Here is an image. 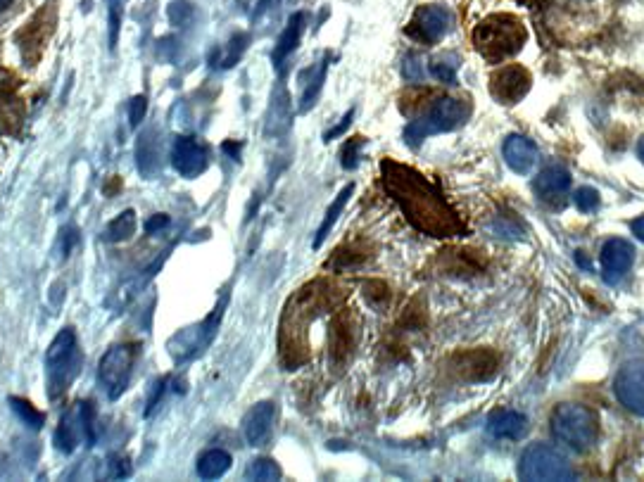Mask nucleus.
<instances>
[{
	"mask_svg": "<svg viewBox=\"0 0 644 482\" xmlns=\"http://www.w3.org/2000/svg\"><path fill=\"white\" fill-rule=\"evenodd\" d=\"M383 181L388 193L400 202L404 217L412 221L414 228H419L426 236H452L457 233L459 224L457 214L452 212L438 188L431 186L421 174H416L402 164L385 162L383 164Z\"/></svg>",
	"mask_w": 644,
	"mask_h": 482,
	"instance_id": "nucleus-1",
	"label": "nucleus"
},
{
	"mask_svg": "<svg viewBox=\"0 0 644 482\" xmlns=\"http://www.w3.org/2000/svg\"><path fill=\"white\" fill-rule=\"evenodd\" d=\"M526 38V27L514 15H492L473 29V46L490 62L514 57L523 48Z\"/></svg>",
	"mask_w": 644,
	"mask_h": 482,
	"instance_id": "nucleus-2",
	"label": "nucleus"
},
{
	"mask_svg": "<svg viewBox=\"0 0 644 482\" xmlns=\"http://www.w3.org/2000/svg\"><path fill=\"white\" fill-rule=\"evenodd\" d=\"M471 114V105L466 98H452V95H443V98L431 100L426 105V110L419 114V119H414L412 124L404 131L409 145L421 143L423 138L433 136V133H445L462 126Z\"/></svg>",
	"mask_w": 644,
	"mask_h": 482,
	"instance_id": "nucleus-3",
	"label": "nucleus"
},
{
	"mask_svg": "<svg viewBox=\"0 0 644 482\" xmlns=\"http://www.w3.org/2000/svg\"><path fill=\"white\" fill-rule=\"evenodd\" d=\"M549 426H552L554 437L571 447L573 452H587L595 447L599 437V418L583 404H559L549 418Z\"/></svg>",
	"mask_w": 644,
	"mask_h": 482,
	"instance_id": "nucleus-4",
	"label": "nucleus"
},
{
	"mask_svg": "<svg viewBox=\"0 0 644 482\" xmlns=\"http://www.w3.org/2000/svg\"><path fill=\"white\" fill-rule=\"evenodd\" d=\"M48 366V392L50 397H58L65 392L79 373V342L72 328H65L55 335L46 354Z\"/></svg>",
	"mask_w": 644,
	"mask_h": 482,
	"instance_id": "nucleus-5",
	"label": "nucleus"
},
{
	"mask_svg": "<svg viewBox=\"0 0 644 482\" xmlns=\"http://www.w3.org/2000/svg\"><path fill=\"white\" fill-rule=\"evenodd\" d=\"M519 475L521 480H540V482H547V480L561 482V480L576 478V473H573V468L566 461V456L549 445L528 447L521 456Z\"/></svg>",
	"mask_w": 644,
	"mask_h": 482,
	"instance_id": "nucleus-6",
	"label": "nucleus"
},
{
	"mask_svg": "<svg viewBox=\"0 0 644 482\" xmlns=\"http://www.w3.org/2000/svg\"><path fill=\"white\" fill-rule=\"evenodd\" d=\"M136 347L134 345H112L103 354L98 364V380L107 392V397L115 402L129 388L131 373H134Z\"/></svg>",
	"mask_w": 644,
	"mask_h": 482,
	"instance_id": "nucleus-7",
	"label": "nucleus"
},
{
	"mask_svg": "<svg viewBox=\"0 0 644 482\" xmlns=\"http://www.w3.org/2000/svg\"><path fill=\"white\" fill-rule=\"evenodd\" d=\"M452 24V12L443 8V5H426L416 12L412 24L407 27V34L421 41L423 46H433L435 41H440L447 34Z\"/></svg>",
	"mask_w": 644,
	"mask_h": 482,
	"instance_id": "nucleus-8",
	"label": "nucleus"
},
{
	"mask_svg": "<svg viewBox=\"0 0 644 482\" xmlns=\"http://www.w3.org/2000/svg\"><path fill=\"white\" fill-rule=\"evenodd\" d=\"M618 402L637 416H644V361H628L614 380Z\"/></svg>",
	"mask_w": 644,
	"mask_h": 482,
	"instance_id": "nucleus-9",
	"label": "nucleus"
},
{
	"mask_svg": "<svg viewBox=\"0 0 644 482\" xmlns=\"http://www.w3.org/2000/svg\"><path fill=\"white\" fill-rule=\"evenodd\" d=\"M172 164L186 179H198L210 167V148L195 136H183L174 143Z\"/></svg>",
	"mask_w": 644,
	"mask_h": 482,
	"instance_id": "nucleus-10",
	"label": "nucleus"
},
{
	"mask_svg": "<svg viewBox=\"0 0 644 482\" xmlns=\"http://www.w3.org/2000/svg\"><path fill=\"white\" fill-rule=\"evenodd\" d=\"M533 86V76H530L528 69H523L519 65H509L502 67L500 72H495L490 76V93L495 95L500 103H519L530 91Z\"/></svg>",
	"mask_w": 644,
	"mask_h": 482,
	"instance_id": "nucleus-11",
	"label": "nucleus"
},
{
	"mask_svg": "<svg viewBox=\"0 0 644 482\" xmlns=\"http://www.w3.org/2000/svg\"><path fill=\"white\" fill-rule=\"evenodd\" d=\"M219 316H222V304H219L212 319H207L202 326L186 328V331H181L174 340H169V354H172L176 361H186L195 357V354H198L202 347L212 340L214 331H217Z\"/></svg>",
	"mask_w": 644,
	"mask_h": 482,
	"instance_id": "nucleus-12",
	"label": "nucleus"
},
{
	"mask_svg": "<svg viewBox=\"0 0 644 482\" xmlns=\"http://www.w3.org/2000/svg\"><path fill=\"white\" fill-rule=\"evenodd\" d=\"M533 190L547 207L561 209L566 205L568 190H571V174L564 167H547L535 176Z\"/></svg>",
	"mask_w": 644,
	"mask_h": 482,
	"instance_id": "nucleus-13",
	"label": "nucleus"
},
{
	"mask_svg": "<svg viewBox=\"0 0 644 482\" xmlns=\"http://www.w3.org/2000/svg\"><path fill=\"white\" fill-rule=\"evenodd\" d=\"M635 259V247L623 238L606 240L602 247V271L604 281L609 285L621 283V278L628 274Z\"/></svg>",
	"mask_w": 644,
	"mask_h": 482,
	"instance_id": "nucleus-14",
	"label": "nucleus"
},
{
	"mask_svg": "<svg viewBox=\"0 0 644 482\" xmlns=\"http://www.w3.org/2000/svg\"><path fill=\"white\" fill-rule=\"evenodd\" d=\"M276 409L271 402H260L248 411L243 421V435L250 447H264L269 442L271 430H274Z\"/></svg>",
	"mask_w": 644,
	"mask_h": 482,
	"instance_id": "nucleus-15",
	"label": "nucleus"
},
{
	"mask_svg": "<svg viewBox=\"0 0 644 482\" xmlns=\"http://www.w3.org/2000/svg\"><path fill=\"white\" fill-rule=\"evenodd\" d=\"M502 152L509 169L521 176H528L535 169V164H538V148H535L533 141H528L523 136H509L502 145Z\"/></svg>",
	"mask_w": 644,
	"mask_h": 482,
	"instance_id": "nucleus-16",
	"label": "nucleus"
},
{
	"mask_svg": "<svg viewBox=\"0 0 644 482\" xmlns=\"http://www.w3.org/2000/svg\"><path fill=\"white\" fill-rule=\"evenodd\" d=\"M81 440H86L84 416H81L79 407H72L60 418V426L55 430V447H58L62 454H72L77 452Z\"/></svg>",
	"mask_w": 644,
	"mask_h": 482,
	"instance_id": "nucleus-17",
	"label": "nucleus"
},
{
	"mask_svg": "<svg viewBox=\"0 0 644 482\" xmlns=\"http://www.w3.org/2000/svg\"><path fill=\"white\" fill-rule=\"evenodd\" d=\"M528 430V418L519 414V411H495L488 418V433L500 440H521Z\"/></svg>",
	"mask_w": 644,
	"mask_h": 482,
	"instance_id": "nucleus-18",
	"label": "nucleus"
},
{
	"mask_svg": "<svg viewBox=\"0 0 644 482\" xmlns=\"http://www.w3.org/2000/svg\"><path fill=\"white\" fill-rule=\"evenodd\" d=\"M160 157H162V150H160V138H157V133L153 131L143 133L136 145V162H138V171H141L145 179H155V176L160 174Z\"/></svg>",
	"mask_w": 644,
	"mask_h": 482,
	"instance_id": "nucleus-19",
	"label": "nucleus"
},
{
	"mask_svg": "<svg viewBox=\"0 0 644 482\" xmlns=\"http://www.w3.org/2000/svg\"><path fill=\"white\" fill-rule=\"evenodd\" d=\"M302 29H305V15L298 12V15H293L288 19L286 24V31H283L279 43H276V50H274V65L281 67L283 60L293 53L295 48H298L300 43V36H302Z\"/></svg>",
	"mask_w": 644,
	"mask_h": 482,
	"instance_id": "nucleus-20",
	"label": "nucleus"
},
{
	"mask_svg": "<svg viewBox=\"0 0 644 482\" xmlns=\"http://www.w3.org/2000/svg\"><path fill=\"white\" fill-rule=\"evenodd\" d=\"M233 466V459L224 449H210L198 459V475L202 480H217Z\"/></svg>",
	"mask_w": 644,
	"mask_h": 482,
	"instance_id": "nucleus-21",
	"label": "nucleus"
},
{
	"mask_svg": "<svg viewBox=\"0 0 644 482\" xmlns=\"http://www.w3.org/2000/svg\"><path fill=\"white\" fill-rule=\"evenodd\" d=\"M352 190H355V186H347L343 193H338V198L333 200V205L328 207V212H326V219H324V224L319 226V231H317V238H314V247H321V243H324V240L328 238V233H331V228L336 226V221L340 214H343V209L347 205V200H350V195H352Z\"/></svg>",
	"mask_w": 644,
	"mask_h": 482,
	"instance_id": "nucleus-22",
	"label": "nucleus"
},
{
	"mask_svg": "<svg viewBox=\"0 0 644 482\" xmlns=\"http://www.w3.org/2000/svg\"><path fill=\"white\" fill-rule=\"evenodd\" d=\"M134 231H136V212L134 209H124V212L119 214L110 226H107L105 240H110V243H124V240L134 236Z\"/></svg>",
	"mask_w": 644,
	"mask_h": 482,
	"instance_id": "nucleus-23",
	"label": "nucleus"
},
{
	"mask_svg": "<svg viewBox=\"0 0 644 482\" xmlns=\"http://www.w3.org/2000/svg\"><path fill=\"white\" fill-rule=\"evenodd\" d=\"M459 65H462L459 55L440 53L438 57H433L431 72H433V76L438 81H445V84H454V79H457V72H459Z\"/></svg>",
	"mask_w": 644,
	"mask_h": 482,
	"instance_id": "nucleus-24",
	"label": "nucleus"
},
{
	"mask_svg": "<svg viewBox=\"0 0 644 482\" xmlns=\"http://www.w3.org/2000/svg\"><path fill=\"white\" fill-rule=\"evenodd\" d=\"M10 407L15 411V416L20 418V423H24L29 430H41L43 423H46V414H41L39 409L31 407L27 399L10 397Z\"/></svg>",
	"mask_w": 644,
	"mask_h": 482,
	"instance_id": "nucleus-25",
	"label": "nucleus"
},
{
	"mask_svg": "<svg viewBox=\"0 0 644 482\" xmlns=\"http://www.w3.org/2000/svg\"><path fill=\"white\" fill-rule=\"evenodd\" d=\"M250 480L264 482V480H281V468L274 464L271 459H255L245 471Z\"/></svg>",
	"mask_w": 644,
	"mask_h": 482,
	"instance_id": "nucleus-26",
	"label": "nucleus"
},
{
	"mask_svg": "<svg viewBox=\"0 0 644 482\" xmlns=\"http://www.w3.org/2000/svg\"><path fill=\"white\" fill-rule=\"evenodd\" d=\"M324 79H326V62L317 69V74L312 76V81H309V86L305 88V93H302V105H300L302 112L312 110V105L317 103L321 86H324Z\"/></svg>",
	"mask_w": 644,
	"mask_h": 482,
	"instance_id": "nucleus-27",
	"label": "nucleus"
},
{
	"mask_svg": "<svg viewBox=\"0 0 644 482\" xmlns=\"http://www.w3.org/2000/svg\"><path fill=\"white\" fill-rule=\"evenodd\" d=\"M79 409H81V416H84L86 445L93 447L98 442V433H96V409H93L91 402H81Z\"/></svg>",
	"mask_w": 644,
	"mask_h": 482,
	"instance_id": "nucleus-28",
	"label": "nucleus"
},
{
	"mask_svg": "<svg viewBox=\"0 0 644 482\" xmlns=\"http://www.w3.org/2000/svg\"><path fill=\"white\" fill-rule=\"evenodd\" d=\"M573 202H576V207L580 209V212L590 214L599 207V193L595 188H587V186L578 188L576 195H573Z\"/></svg>",
	"mask_w": 644,
	"mask_h": 482,
	"instance_id": "nucleus-29",
	"label": "nucleus"
},
{
	"mask_svg": "<svg viewBox=\"0 0 644 482\" xmlns=\"http://www.w3.org/2000/svg\"><path fill=\"white\" fill-rule=\"evenodd\" d=\"M122 15H124V0H110V48H115L119 41Z\"/></svg>",
	"mask_w": 644,
	"mask_h": 482,
	"instance_id": "nucleus-30",
	"label": "nucleus"
},
{
	"mask_svg": "<svg viewBox=\"0 0 644 482\" xmlns=\"http://www.w3.org/2000/svg\"><path fill=\"white\" fill-rule=\"evenodd\" d=\"M145 112H148V98L145 95H134L129 103V124L134 126H141V122L145 119Z\"/></svg>",
	"mask_w": 644,
	"mask_h": 482,
	"instance_id": "nucleus-31",
	"label": "nucleus"
},
{
	"mask_svg": "<svg viewBox=\"0 0 644 482\" xmlns=\"http://www.w3.org/2000/svg\"><path fill=\"white\" fill-rule=\"evenodd\" d=\"M245 46H248V36H236V38H233L229 50H226V55L222 57V67H233V65H236V62L241 60Z\"/></svg>",
	"mask_w": 644,
	"mask_h": 482,
	"instance_id": "nucleus-32",
	"label": "nucleus"
},
{
	"mask_svg": "<svg viewBox=\"0 0 644 482\" xmlns=\"http://www.w3.org/2000/svg\"><path fill=\"white\" fill-rule=\"evenodd\" d=\"M79 245V228L74 226H65L60 233V252L62 257H69Z\"/></svg>",
	"mask_w": 644,
	"mask_h": 482,
	"instance_id": "nucleus-33",
	"label": "nucleus"
},
{
	"mask_svg": "<svg viewBox=\"0 0 644 482\" xmlns=\"http://www.w3.org/2000/svg\"><path fill=\"white\" fill-rule=\"evenodd\" d=\"M362 148V138H355V141H350L343 148V152H340V162H343V167L345 169H355L357 167V162H359V157H357V150Z\"/></svg>",
	"mask_w": 644,
	"mask_h": 482,
	"instance_id": "nucleus-34",
	"label": "nucleus"
},
{
	"mask_svg": "<svg viewBox=\"0 0 644 482\" xmlns=\"http://www.w3.org/2000/svg\"><path fill=\"white\" fill-rule=\"evenodd\" d=\"M129 475H131L129 459H124V456H112V459H110V478L122 480V478H129Z\"/></svg>",
	"mask_w": 644,
	"mask_h": 482,
	"instance_id": "nucleus-35",
	"label": "nucleus"
},
{
	"mask_svg": "<svg viewBox=\"0 0 644 482\" xmlns=\"http://www.w3.org/2000/svg\"><path fill=\"white\" fill-rule=\"evenodd\" d=\"M167 226H169L167 214H153V217L145 221V233H148V236H155V233H160L162 228Z\"/></svg>",
	"mask_w": 644,
	"mask_h": 482,
	"instance_id": "nucleus-36",
	"label": "nucleus"
},
{
	"mask_svg": "<svg viewBox=\"0 0 644 482\" xmlns=\"http://www.w3.org/2000/svg\"><path fill=\"white\" fill-rule=\"evenodd\" d=\"M404 76H407V79L409 81H421V76H423V69H421V65H419V62H416L414 60V57H409V60L407 62H404Z\"/></svg>",
	"mask_w": 644,
	"mask_h": 482,
	"instance_id": "nucleus-37",
	"label": "nucleus"
},
{
	"mask_svg": "<svg viewBox=\"0 0 644 482\" xmlns=\"http://www.w3.org/2000/svg\"><path fill=\"white\" fill-rule=\"evenodd\" d=\"M188 15H191V8H188L186 3H174L172 8H169V17H172V22H176V24L186 22Z\"/></svg>",
	"mask_w": 644,
	"mask_h": 482,
	"instance_id": "nucleus-38",
	"label": "nucleus"
},
{
	"mask_svg": "<svg viewBox=\"0 0 644 482\" xmlns=\"http://www.w3.org/2000/svg\"><path fill=\"white\" fill-rule=\"evenodd\" d=\"M352 114H355V110H350V112H347L345 114V119H343V122H340L338 126H336V129H333V131H328L326 133V138H324V141H333V138H338L340 136V133H343L345 129H347V126H350V119H352Z\"/></svg>",
	"mask_w": 644,
	"mask_h": 482,
	"instance_id": "nucleus-39",
	"label": "nucleus"
},
{
	"mask_svg": "<svg viewBox=\"0 0 644 482\" xmlns=\"http://www.w3.org/2000/svg\"><path fill=\"white\" fill-rule=\"evenodd\" d=\"M630 231H633L640 240H644V214L642 217H637L633 224H630Z\"/></svg>",
	"mask_w": 644,
	"mask_h": 482,
	"instance_id": "nucleus-40",
	"label": "nucleus"
},
{
	"mask_svg": "<svg viewBox=\"0 0 644 482\" xmlns=\"http://www.w3.org/2000/svg\"><path fill=\"white\" fill-rule=\"evenodd\" d=\"M637 152H640V160L644 162V138L640 141V145H637Z\"/></svg>",
	"mask_w": 644,
	"mask_h": 482,
	"instance_id": "nucleus-41",
	"label": "nucleus"
},
{
	"mask_svg": "<svg viewBox=\"0 0 644 482\" xmlns=\"http://www.w3.org/2000/svg\"><path fill=\"white\" fill-rule=\"evenodd\" d=\"M12 3V0H0V10H5V8H8V5Z\"/></svg>",
	"mask_w": 644,
	"mask_h": 482,
	"instance_id": "nucleus-42",
	"label": "nucleus"
}]
</instances>
